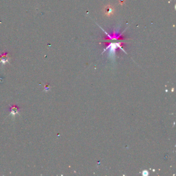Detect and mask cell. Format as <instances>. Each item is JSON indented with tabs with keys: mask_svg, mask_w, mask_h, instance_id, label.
<instances>
[{
	"mask_svg": "<svg viewBox=\"0 0 176 176\" xmlns=\"http://www.w3.org/2000/svg\"><path fill=\"white\" fill-rule=\"evenodd\" d=\"M103 12L107 16L110 17L114 14L115 12V8L114 6L109 4L105 6L103 8Z\"/></svg>",
	"mask_w": 176,
	"mask_h": 176,
	"instance_id": "cell-1",
	"label": "cell"
},
{
	"mask_svg": "<svg viewBox=\"0 0 176 176\" xmlns=\"http://www.w3.org/2000/svg\"><path fill=\"white\" fill-rule=\"evenodd\" d=\"M148 171H147V170H144V171H143V175L144 176H148Z\"/></svg>",
	"mask_w": 176,
	"mask_h": 176,
	"instance_id": "cell-2",
	"label": "cell"
},
{
	"mask_svg": "<svg viewBox=\"0 0 176 176\" xmlns=\"http://www.w3.org/2000/svg\"><path fill=\"white\" fill-rule=\"evenodd\" d=\"M125 1H126V0H119V3H120L121 5H122L124 4V3L125 2Z\"/></svg>",
	"mask_w": 176,
	"mask_h": 176,
	"instance_id": "cell-3",
	"label": "cell"
}]
</instances>
